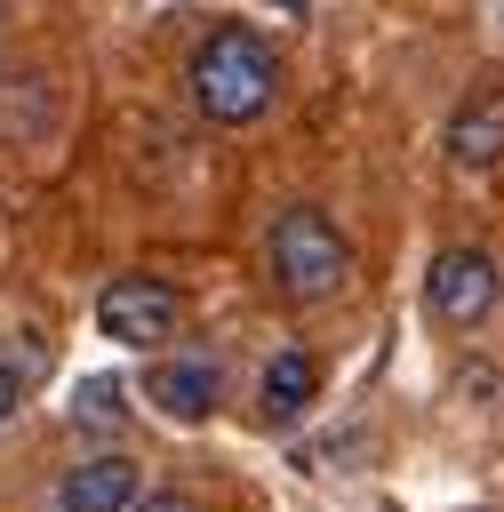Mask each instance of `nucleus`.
Wrapping results in <instances>:
<instances>
[{
    "label": "nucleus",
    "mask_w": 504,
    "mask_h": 512,
    "mask_svg": "<svg viewBox=\"0 0 504 512\" xmlns=\"http://www.w3.org/2000/svg\"><path fill=\"white\" fill-rule=\"evenodd\" d=\"M272 88H280V56H272L248 24H224V32L200 40V56H192V104H200L216 128L256 120V112L272 104Z\"/></svg>",
    "instance_id": "obj_1"
},
{
    "label": "nucleus",
    "mask_w": 504,
    "mask_h": 512,
    "mask_svg": "<svg viewBox=\"0 0 504 512\" xmlns=\"http://www.w3.org/2000/svg\"><path fill=\"white\" fill-rule=\"evenodd\" d=\"M272 280H280V296L320 304V296H336L352 280V240L320 208H280V224H272Z\"/></svg>",
    "instance_id": "obj_2"
},
{
    "label": "nucleus",
    "mask_w": 504,
    "mask_h": 512,
    "mask_svg": "<svg viewBox=\"0 0 504 512\" xmlns=\"http://www.w3.org/2000/svg\"><path fill=\"white\" fill-rule=\"evenodd\" d=\"M176 320H184V296H176L168 280H152V272H120V280H104V296H96V328H104L112 344H128V352L168 344Z\"/></svg>",
    "instance_id": "obj_3"
},
{
    "label": "nucleus",
    "mask_w": 504,
    "mask_h": 512,
    "mask_svg": "<svg viewBox=\"0 0 504 512\" xmlns=\"http://www.w3.org/2000/svg\"><path fill=\"white\" fill-rule=\"evenodd\" d=\"M424 304L448 328H480L496 312V256L488 248H440L432 256V280H424Z\"/></svg>",
    "instance_id": "obj_4"
},
{
    "label": "nucleus",
    "mask_w": 504,
    "mask_h": 512,
    "mask_svg": "<svg viewBox=\"0 0 504 512\" xmlns=\"http://www.w3.org/2000/svg\"><path fill=\"white\" fill-rule=\"evenodd\" d=\"M144 496V472L128 456H88L56 480V512H136Z\"/></svg>",
    "instance_id": "obj_5"
},
{
    "label": "nucleus",
    "mask_w": 504,
    "mask_h": 512,
    "mask_svg": "<svg viewBox=\"0 0 504 512\" xmlns=\"http://www.w3.org/2000/svg\"><path fill=\"white\" fill-rule=\"evenodd\" d=\"M144 400H152L160 416H176V424H200V416H216V400H224V368H216V360H160L152 384H144Z\"/></svg>",
    "instance_id": "obj_6"
},
{
    "label": "nucleus",
    "mask_w": 504,
    "mask_h": 512,
    "mask_svg": "<svg viewBox=\"0 0 504 512\" xmlns=\"http://www.w3.org/2000/svg\"><path fill=\"white\" fill-rule=\"evenodd\" d=\"M448 160L456 168H496L504 160V96H480L448 120Z\"/></svg>",
    "instance_id": "obj_7"
},
{
    "label": "nucleus",
    "mask_w": 504,
    "mask_h": 512,
    "mask_svg": "<svg viewBox=\"0 0 504 512\" xmlns=\"http://www.w3.org/2000/svg\"><path fill=\"white\" fill-rule=\"evenodd\" d=\"M256 392H264V416H272V424H288V416H304V408H312V392H320V360H312V352H272Z\"/></svg>",
    "instance_id": "obj_8"
},
{
    "label": "nucleus",
    "mask_w": 504,
    "mask_h": 512,
    "mask_svg": "<svg viewBox=\"0 0 504 512\" xmlns=\"http://www.w3.org/2000/svg\"><path fill=\"white\" fill-rule=\"evenodd\" d=\"M80 416H96V424H104V416H120V384H104V376H96V384L80 392Z\"/></svg>",
    "instance_id": "obj_9"
},
{
    "label": "nucleus",
    "mask_w": 504,
    "mask_h": 512,
    "mask_svg": "<svg viewBox=\"0 0 504 512\" xmlns=\"http://www.w3.org/2000/svg\"><path fill=\"white\" fill-rule=\"evenodd\" d=\"M16 416V368H0V424Z\"/></svg>",
    "instance_id": "obj_10"
},
{
    "label": "nucleus",
    "mask_w": 504,
    "mask_h": 512,
    "mask_svg": "<svg viewBox=\"0 0 504 512\" xmlns=\"http://www.w3.org/2000/svg\"><path fill=\"white\" fill-rule=\"evenodd\" d=\"M144 512H192V496H152Z\"/></svg>",
    "instance_id": "obj_11"
}]
</instances>
